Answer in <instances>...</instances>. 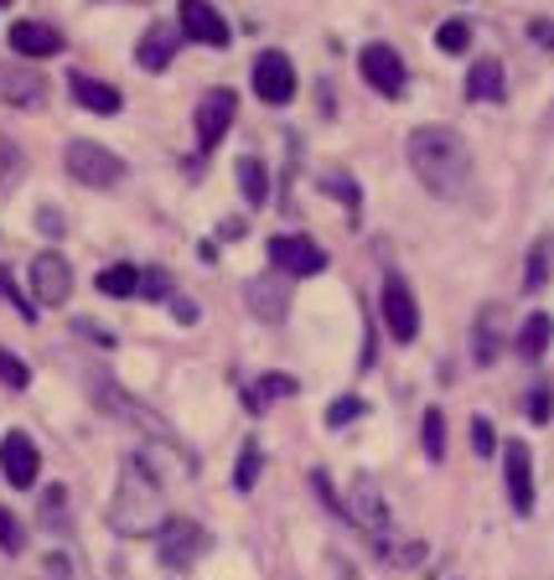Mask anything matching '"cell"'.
<instances>
[{"label":"cell","mask_w":554,"mask_h":580,"mask_svg":"<svg viewBox=\"0 0 554 580\" xmlns=\"http://www.w3.org/2000/svg\"><path fill=\"white\" fill-rule=\"evenodd\" d=\"M409 171L419 177V187L435 197H462L472 187V146L462 140V130L451 125H419L409 130Z\"/></svg>","instance_id":"6da1fadb"},{"label":"cell","mask_w":554,"mask_h":580,"mask_svg":"<svg viewBox=\"0 0 554 580\" xmlns=\"http://www.w3.org/2000/svg\"><path fill=\"white\" fill-rule=\"evenodd\" d=\"M166 492L156 482L140 456H125L120 466V488H115V503H109V529L125 539H146V534H161L166 529Z\"/></svg>","instance_id":"7a4b0ae2"},{"label":"cell","mask_w":554,"mask_h":580,"mask_svg":"<svg viewBox=\"0 0 554 580\" xmlns=\"http://www.w3.org/2000/svg\"><path fill=\"white\" fill-rule=\"evenodd\" d=\"M62 161H68V177L83 181V187H115V181L125 177L120 156H115V150H105V146H93V140H73Z\"/></svg>","instance_id":"3957f363"},{"label":"cell","mask_w":554,"mask_h":580,"mask_svg":"<svg viewBox=\"0 0 554 580\" xmlns=\"http://www.w3.org/2000/svg\"><path fill=\"white\" fill-rule=\"evenodd\" d=\"M378 312H384V327H389L394 343H415L419 337V301L399 275L384 281V291H378Z\"/></svg>","instance_id":"277c9868"},{"label":"cell","mask_w":554,"mask_h":580,"mask_svg":"<svg viewBox=\"0 0 554 580\" xmlns=\"http://www.w3.org/2000/svg\"><path fill=\"white\" fill-rule=\"evenodd\" d=\"M270 265L285 275H321L327 269V249L306 234H275L270 238Z\"/></svg>","instance_id":"5b68a950"},{"label":"cell","mask_w":554,"mask_h":580,"mask_svg":"<svg viewBox=\"0 0 554 580\" xmlns=\"http://www.w3.org/2000/svg\"><path fill=\"white\" fill-rule=\"evenodd\" d=\"M31 296L42 301V306H62V301L73 296V265H68L58 249H47L31 259Z\"/></svg>","instance_id":"8992f818"},{"label":"cell","mask_w":554,"mask_h":580,"mask_svg":"<svg viewBox=\"0 0 554 580\" xmlns=\"http://www.w3.org/2000/svg\"><path fill=\"white\" fill-rule=\"evenodd\" d=\"M234 115H239L234 89H212L208 99L197 105V146H202V150L224 146V135H228V125H234Z\"/></svg>","instance_id":"52a82bcc"},{"label":"cell","mask_w":554,"mask_h":580,"mask_svg":"<svg viewBox=\"0 0 554 580\" xmlns=\"http://www.w3.org/2000/svg\"><path fill=\"white\" fill-rule=\"evenodd\" d=\"M358 68H363V78H368V83H374L378 94H405V58H399V52H394V47H384V42H368L358 52Z\"/></svg>","instance_id":"ba28073f"},{"label":"cell","mask_w":554,"mask_h":580,"mask_svg":"<svg viewBox=\"0 0 554 580\" xmlns=\"http://www.w3.org/2000/svg\"><path fill=\"white\" fill-rule=\"evenodd\" d=\"M255 94L265 105H290L296 99V68L285 52H259L255 58Z\"/></svg>","instance_id":"9c48e42d"},{"label":"cell","mask_w":554,"mask_h":580,"mask_svg":"<svg viewBox=\"0 0 554 580\" xmlns=\"http://www.w3.org/2000/svg\"><path fill=\"white\" fill-rule=\"evenodd\" d=\"M93 400L105 404V410H115V415H125V420H130V425H146L150 435H161V441H171V446H177V435L166 431L161 420L150 415V410H146V404H140V400H130V394H125V389L115 384V379H105V373L93 379Z\"/></svg>","instance_id":"30bf717a"},{"label":"cell","mask_w":554,"mask_h":580,"mask_svg":"<svg viewBox=\"0 0 554 580\" xmlns=\"http://www.w3.org/2000/svg\"><path fill=\"white\" fill-rule=\"evenodd\" d=\"M202 550H208V534H202L192 519H171L161 529V566L166 570H187Z\"/></svg>","instance_id":"8fae6325"},{"label":"cell","mask_w":554,"mask_h":580,"mask_svg":"<svg viewBox=\"0 0 554 580\" xmlns=\"http://www.w3.org/2000/svg\"><path fill=\"white\" fill-rule=\"evenodd\" d=\"M0 472H6L11 488H31V482H37L42 456H37V446H31L27 431H6V441H0Z\"/></svg>","instance_id":"7c38bea8"},{"label":"cell","mask_w":554,"mask_h":580,"mask_svg":"<svg viewBox=\"0 0 554 580\" xmlns=\"http://www.w3.org/2000/svg\"><path fill=\"white\" fill-rule=\"evenodd\" d=\"M503 476H508V503L518 519L534 513V451L524 441H513L508 446V462H503Z\"/></svg>","instance_id":"4fadbf2b"},{"label":"cell","mask_w":554,"mask_h":580,"mask_svg":"<svg viewBox=\"0 0 554 580\" xmlns=\"http://www.w3.org/2000/svg\"><path fill=\"white\" fill-rule=\"evenodd\" d=\"M0 105L11 109H42L47 105V78L16 62H0Z\"/></svg>","instance_id":"5bb4252c"},{"label":"cell","mask_w":554,"mask_h":580,"mask_svg":"<svg viewBox=\"0 0 554 580\" xmlns=\"http://www.w3.org/2000/svg\"><path fill=\"white\" fill-rule=\"evenodd\" d=\"M347 519L368 529V534H384V523H389V503H384V492H378L374 476H358L353 488H347Z\"/></svg>","instance_id":"9a60e30c"},{"label":"cell","mask_w":554,"mask_h":580,"mask_svg":"<svg viewBox=\"0 0 554 580\" xmlns=\"http://www.w3.org/2000/svg\"><path fill=\"white\" fill-rule=\"evenodd\" d=\"M181 37L202 47H228V21L218 16L212 0H181Z\"/></svg>","instance_id":"2e32d148"},{"label":"cell","mask_w":554,"mask_h":580,"mask_svg":"<svg viewBox=\"0 0 554 580\" xmlns=\"http://www.w3.org/2000/svg\"><path fill=\"white\" fill-rule=\"evenodd\" d=\"M6 42L16 47V58H58L62 52V37L47 21H16Z\"/></svg>","instance_id":"e0dca14e"},{"label":"cell","mask_w":554,"mask_h":580,"mask_svg":"<svg viewBox=\"0 0 554 580\" xmlns=\"http://www.w3.org/2000/svg\"><path fill=\"white\" fill-rule=\"evenodd\" d=\"M177 58V27H166V21H156V27L140 37V47H136V62L146 68V73H161L166 62Z\"/></svg>","instance_id":"ac0fdd59"},{"label":"cell","mask_w":554,"mask_h":580,"mask_svg":"<svg viewBox=\"0 0 554 580\" xmlns=\"http://www.w3.org/2000/svg\"><path fill=\"white\" fill-rule=\"evenodd\" d=\"M68 89H73V99L83 109H93V115H120V89H115V83H99V78H89V73H73L68 78Z\"/></svg>","instance_id":"d6986e66"},{"label":"cell","mask_w":554,"mask_h":580,"mask_svg":"<svg viewBox=\"0 0 554 580\" xmlns=\"http://www.w3.org/2000/svg\"><path fill=\"white\" fill-rule=\"evenodd\" d=\"M466 99H477V105H497V99H503V62H497V58H477V62H472V73H466Z\"/></svg>","instance_id":"ffe728a7"},{"label":"cell","mask_w":554,"mask_h":580,"mask_svg":"<svg viewBox=\"0 0 554 580\" xmlns=\"http://www.w3.org/2000/svg\"><path fill=\"white\" fill-rule=\"evenodd\" d=\"M550 343H554V316L550 312H534L524 327H518V357L540 363V357L550 353Z\"/></svg>","instance_id":"44dd1931"},{"label":"cell","mask_w":554,"mask_h":580,"mask_svg":"<svg viewBox=\"0 0 554 580\" xmlns=\"http://www.w3.org/2000/svg\"><path fill=\"white\" fill-rule=\"evenodd\" d=\"M234 171H239V193H244V203H249V208H265V203H270V171H265V161L244 156V161L234 166Z\"/></svg>","instance_id":"7402d4cb"},{"label":"cell","mask_w":554,"mask_h":580,"mask_svg":"<svg viewBox=\"0 0 554 580\" xmlns=\"http://www.w3.org/2000/svg\"><path fill=\"white\" fill-rule=\"evenodd\" d=\"M99 296H115V301L140 296V269H136V265H109V269H99Z\"/></svg>","instance_id":"603a6c76"},{"label":"cell","mask_w":554,"mask_h":580,"mask_svg":"<svg viewBox=\"0 0 554 580\" xmlns=\"http://www.w3.org/2000/svg\"><path fill=\"white\" fill-rule=\"evenodd\" d=\"M249 306H255V316H265V322H280L285 316V291L275 281H249Z\"/></svg>","instance_id":"cb8c5ba5"},{"label":"cell","mask_w":554,"mask_h":580,"mask_svg":"<svg viewBox=\"0 0 554 580\" xmlns=\"http://www.w3.org/2000/svg\"><path fill=\"white\" fill-rule=\"evenodd\" d=\"M296 394V379L290 373H265L255 389H249V410H259V404H270V400H290Z\"/></svg>","instance_id":"d4e9b609"},{"label":"cell","mask_w":554,"mask_h":580,"mask_svg":"<svg viewBox=\"0 0 554 580\" xmlns=\"http://www.w3.org/2000/svg\"><path fill=\"white\" fill-rule=\"evenodd\" d=\"M21 171H27V161H21V150H16L11 135H0V197L16 193V181H21Z\"/></svg>","instance_id":"484cf974"},{"label":"cell","mask_w":554,"mask_h":580,"mask_svg":"<svg viewBox=\"0 0 554 580\" xmlns=\"http://www.w3.org/2000/svg\"><path fill=\"white\" fill-rule=\"evenodd\" d=\"M419 441H425V456H431V462H446V415H441V410H431V415H425V425H419Z\"/></svg>","instance_id":"4316f807"},{"label":"cell","mask_w":554,"mask_h":580,"mask_svg":"<svg viewBox=\"0 0 554 580\" xmlns=\"http://www.w3.org/2000/svg\"><path fill=\"white\" fill-rule=\"evenodd\" d=\"M435 47L451 52V58H462L466 47H472V27H466V21H446V27L435 31Z\"/></svg>","instance_id":"83f0119b"},{"label":"cell","mask_w":554,"mask_h":580,"mask_svg":"<svg viewBox=\"0 0 554 580\" xmlns=\"http://www.w3.org/2000/svg\"><path fill=\"white\" fill-rule=\"evenodd\" d=\"M321 187H327L332 197H343V203H347V213L358 218V208H363V193H358V181H353V177H337V171H321Z\"/></svg>","instance_id":"f1b7e54d"},{"label":"cell","mask_w":554,"mask_h":580,"mask_svg":"<svg viewBox=\"0 0 554 580\" xmlns=\"http://www.w3.org/2000/svg\"><path fill=\"white\" fill-rule=\"evenodd\" d=\"M259 466H265V462H259V446H255V441H249V446L239 451V472H234V488H239V492H255Z\"/></svg>","instance_id":"f546056e"},{"label":"cell","mask_w":554,"mask_h":580,"mask_svg":"<svg viewBox=\"0 0 554 580\" xmlns=\"http://www.w3.org/2000/svg\"><path fill=\"white\" fill-rule=\"evenodd\" d=\"M544 269H550V238H540V244L528 249V275H524V291H528V296H534V291L544 285Z\"/></svg>","instance_id":"4dcf8cb0"},{"label":"cell","mask_w":554,"mask_h":580,"mask_svg":"<svg viewBox=\"0 0 554 580\" xmlns=\"http://www.w3.org/2000/svg\"><path fill=\"white\" fill-rule=\"evenodd\" d=\"M0 384L6 389H27L31 384V368L16 353H6V347H0Z\"/></svg>","instance_id":"1f68e13d"},{"label":"cell","mask_w":554,"mask_h":580,"mask_svg":"<svg viewBox=\"0 0 554 580\" xmlns=\"http://www.w3.org/2000/svg\"><path fill=\"white\" fill-rule=\"evenodd\" d=\"M363 410H368V404H363L358 394H347V400H337V404L327 410V425H332V431H343V425H353Z\"/></svg>","instance_id":"d6a6232c"},{"label":"cell","mask_w":554,"mask_h":580,"mask_svg":"<svg viewBox=\"0 0 554 580\" xmlns=\"http://www.w3.org/2000/svg\"><path fill=\"white\" fill-rule=\"evenodd\" d=\"M166 296H171L166 269H140V301H166Z\"/></svg>","instance_id":"836d02e7"},{"label":"cell","mask_w":554,"mask_h":580,"mask_svg":"<svg viewBox=\"0 0 554 580\" xmlns=\"http://www.w3.org/2000/svg\"><path fill=\"white\" fill-rule=\"evenodd\" d=\"M550 415H554V389L540 384L528 394V420H534V425H550Z\"/></svg>","instance_id":"e575fe53"},{"label":"cell","mask_w":554,"mask_h":580,"mask_svg":"<svg viewBox=\"0 0 554 580\" xmlns=\"http://www.w3.org/2000/svg\"><path fill=\"white\" fill-rule=\"evenodd\" d=\"M21 544H27V534H21L16 513H6V508H0V550H6V554H21Z\"/></svg>","instance_id":"d590c367"},{"label":"cell","mask_w":554,"mask_h":580,"mask_svg":"<svg viewBox=\"0 0 554 580\" xmlns=\"http://www.w3.org/2000/svg\"><path fill=\"white\" fill-rule=\"evenodd\" d=\"M0 296L11 301V306H16V312H21V316H27V322H31V316H37V306H31V301L21 296V291H16V281H11V275H6V269H0Z\"/></svg>","instance_id":"8d00e7d4"},{"label":"cell","mask_w":554,"mask_h":580,"mask_svg":"<svg viewBox=\"0 0 554 580\" xmlns=\"http://www.w3.org/2000/svg\"><path fill=\"white\" fill-rule=\"evenodd\" d=\"M472 446H477V456H493L497 451V441H493V425H487V420H472Z\"/></svg>","instance_id":"74e56055"},{"label":"cell","mask_w":554,"mask_h":580,"mask_svg":"<svg viewBox=\"0 0 554 580\" xmlns=\"http://www.w3.org/2000/svg\"><path fill=\"white\" fill-rule=\"evenodd\" d=\"M62 498H68L62 488H47V498H42V519H47V523H58V519H62Z\"/></svg>","instance_id":"f35d334b"},{"label":"cell","mask_w":554,"mask_h":580,"mask_svg":"<svg viewBox=\"0 0 554 580\" xmlns=\"http://www.w3.org/2000/svg\"><path fill=\"white\" fill-rule=\"evenodd\" d=\"M37 228H42V234H62V213L58 208H42V213H37Z\"/></svg>","instance_id":"ab89813d"},{"label":"cell","mask_w":554,"mask_h":580,"mask_svg":"<svg viewBox=\"0 0 554 580\" xmlns=\"http://www.w3.org/2000/svg\"><path fill=\"white\" fill-rule=\"evenodd\" d=\"M78 332H83L89 343H99V347H115V337H109L105 327H93V322H78Z\"/></svg>","instance_id":"60d3db41"},{"label":"cell","mask_w":554,"mask_h":580,"mask_svg":"<svg viewBox=\"0 0 554 580\" xmlns=\"http://www.w3.org/2000/svg\"><path fill=\"white\" fill-rule=\"evenodd\" d=\"M171 316H177V322H197V306L192 301H171Z\"/></svg>","instance_id":"b9f144b4"},{"label":"cell","mask_w":554,"mask_h":580,"mask_svg":"<svg viewBox=\"0 0 554 580\" xmlns=\"http://www.w3.org/2000/svg\"><path fill=\"white\" fill-rule=\"evenodd\" d=\"M0 6H6V0H0Z\"/></svg>","instance_id":"7bdbcfd3"}]
</instances>
